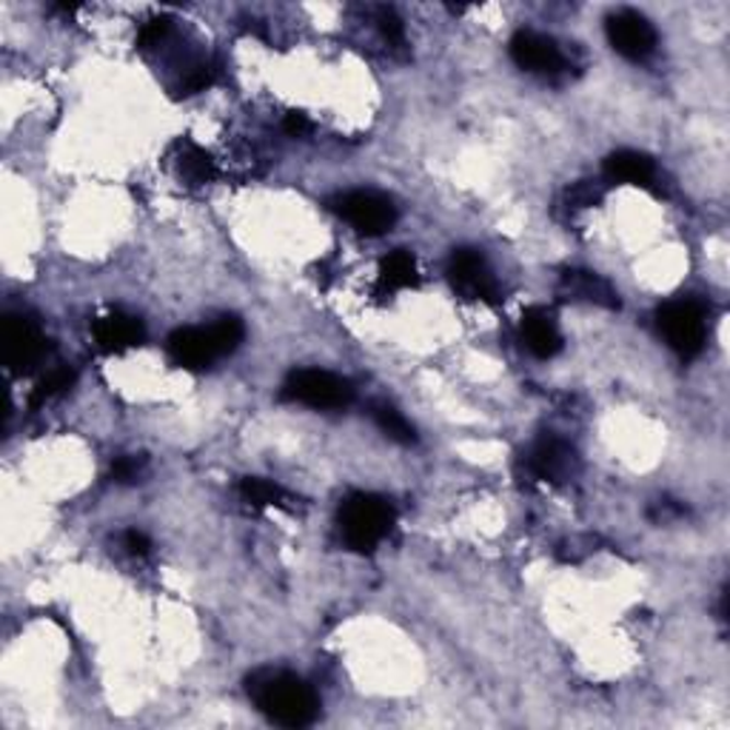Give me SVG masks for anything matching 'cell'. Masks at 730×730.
<instances>
[{"label":"cell","instance_id":"13","mask_svg":"<svg viewBox=\"0 0 730 730\" xmlns=\"http://www.w3.org/2000/svg\"><path fill=\"white\" fill-rule=\"evenodd\" d=\"M520 332H522V343L529 346V351L540 360H551L554 355H559V348H563V334H559L557 323L551 317V311L540 309H529L522 314L520 320Z\"/></svg>","mask_w":730,"mask_h":730},{"label":"cell","instance_id":"23","mask_svg":"<svg viewBox=\"0 0 730 730\" xmlns=\"http://www.w3.org/2000/svg\"><path fill=\"white\" fill-rule=\"evenodd\" d=\"M376 26H380V32H383L385 40H389V46H394V49H403L405 26L394 9H380V12H376Z\"/></svg>","mask_w":730,"mask_h":730},{"label":"cell","instance_id":"17","mask_svg":"<svg viewBox=\"0 0 730 730\" xmlns=\"http://www.w3.org/2000/svg\"><path fill=\"white\" fill-rule=\"evenodd\" d=\"M177 172L192 186H200V183H209L218 174V169H215V160L206 149L186 140V143H181V154H177Z\"/></svg>","mask_w":730,"mask_h":730},{"label":"cell","instance_id":"11","mask_svg":"<svg viewBox=\"0 0 730 730\" xmlns=\"http://www.w3.org/2000/svg\"><path fill=\"white\" fill-rule=\"evenodd\" d=\"M559 300H573V303H591L600 309H619V294L605 277L593 275V271H582V268H571L565 271L557 282Z\"/></svg>","mask_w":730,"mask_h":730},{"label":"cell","instance_id":"12","mask_svg":"<svg viewBox=\"0 0 730 730\" xmlns=\"http://www.w3.org/2000/svg\"><path fill=\"white\" fill-rule=\"evenodd\" d=\"M92 337L101 351H106V355H120V351H129V348L143 343L146 328L138 317L124 314V311H112L106 317L94 320Z\"/></svg>","mask_w":730,"mask_h":730},{"label":"cell","instance_id":"20","mask_svg":"<svg viewBox=\"0 0 730 730\" xmlns=\"http://www.w3.org/2000/svg\"><path fill=\"white\" fill-rule=\"evenodd\" d=\"M206 332H209V340L211 346H215V355L218 357L232 355L234 348L243 343V337H246V328H243L240 317H220L218 323L206 328Z\"/></svg>","mask_w":730,"mask_h":730},{"label":"cell","instance_id":"22","mask_svg":"<svg viewBox=\"0 0 730 730\" xmlns=\"http://www.w3.org/2000/svg\"><path fill=\"white\" fill-rule=\"evenodd\" d=\"M146 471V456H138V454H126V456H117L115 463H112V479H117V483H138L140 477H143Z\"/></svg>","mask_w":730,"mask_h":730},{"label":"cell","instance_id":"3","mask_svg":"<svg viewBox=\"0 0 730 730\" xmlns=\"http://www.w3.org/2000/svg\"><path fill=\"white\" fill-rule=\"evenodd\" d=\"M282 397L291 403L311 405V408H346L355 399V389L348 380L332 374V371L303 369L286 380Z\"/></svg>","mask_w":730,"mask_h":730},{"label":"cell","instance_id":"9","mask_svg":"<svg viewBox=\"0 0 730 730\" xmlns=\"http://www.w3.org/2000/svg\"><path fill=\"white\" fill-rule=\"evenodd\" d=\"M513 63L536 74H557L565 69V55L557 40L540 35V32H517L511 40Z\"/></svg>","mask_w":730,"mask_h":730},{"label":"cell","instance_id":"28","mask_svg":"<svg viewBox=\"0 0 730 730\" xmlns=\"http://www.w3.org/2000/svg\"><path fill=\"white\" fill-rule=\"evenodd\" d=\"M282 129H286L289 138H305L311 131V120L305 115H300V112H291V115H286V120H282Z\"/></svg>","mask_w":730,"mask_h":730},{"label":"cell","instance_id":"2","mask_svg":"<svg viewBox=\"0 0 730 730\" xmlns=\"http://www.w3.org/2000/svg\"><path fill=\"white\" fill-rule=\"evenodd\" d=\"M394 525V508L376 494H351L340 508V529L348 548L371 554Z\"/></svg>","mask_w":730,"mask_h":730},{"label":"cell","instance_id":"18","mask_svg":"<svg viewBox=\"0 0 730 730\" xmlns=\"http://www.w3.org/2000/svg\"><path fill=\"white\" fill-rule=\"evenodd\" d=\"M240 497L243 502L254 508H289L291 497L282 491L280 485L268 483V479L260 477H246L240 479Z\"/></svg>","mask_w":730,"mask_h":730},{"label":"cell","instance_id":"7","mask_svg":"<svg viewBox=\"0 0 730 730\" xmlns=\"http://www.w3.org/2000/svg\"><path fill=\"white\" fill-rule=\"evenodd\" d=\"M449 280L465 300H497V280L485 257L474 248H456L449 260Z\"/></svg>","mask_w":730,"mask_h":730},{"label":"cell","instance_id":"8","mask_svg":"<svg viewBox=\"0 0 730 730\" xmlns=\"http://www.w3.org/2000/svg\"><path fill=\"white\" fill-rule=\"evenodd\" d=\"M607 40L622 58L642 60L657 49V30L648 18L634 9H622L607 18Z\"/></svg>","mask_w":730,"mask_h":730},{"label":"cell","instance_id":"27","mask_svg":"<svg viewBox=\"0 0 730 730\" xmlns=\"http://www.w3.org/2000/svg\"><path fill=\"white\" fill-rule=\"evenodd\" d=\"M124 548L129 551L131 557H146L152 551V540L143 534V531H126L124 534Z\"/></svg>","mask_w":730,"mask_h":730},{"label":"cell","instance_id":"1","mask_svg":"<svg viewBox=\"0 0 730 730\" xmlns=\"http://www.w3.org/2000/svg\"><path fill=\"white\" fill-rule=\"evenodd\" d=\"M248 694L263 714L282 728H305L317 719L320 699L300 676L263 671L248 682Z\"/></svg>","mask_w":730,"mask_h":730},{"label":"cell","instance_id":"29","mask_svg":"<svg viewBox=\"0 0 730 730\" xmlns=\"http://www.w3.org/2000/svg\"><path fill=\"white\" fill-rule=\"evenodd\" d=\"M680 513H682V508L671 506V499H659L657 506L651 508V520L665 522V520H671V517H680Z\"/></svg>","mask_w":730,"mask_h":730},{"label":"cell","instance_id":"26","mask_svg":"<svg viewBox=\"0 0 730 730\" xmlns=\"http://www.w3.org/2000/svg\"><path fill=\"white\" fill-rule=\"evenodd\" d=\"M602 197V188L593 186V183H577V186L568 192V202L571 206H577V209H588V206H593V202H600Z\"/></svg>","mask_w":730,"mask_h":730},{"label":"cell","instance_id":"25","mask_svg":"<svg viewBox=\"0 0 730 730\" xmlns=\"http://www.w3.org/2000/svg\"><path fill=\"white\" fill-rule=\"evenodd\" d=\"M169 30H172V23H169L166 18H152V21H146L138 32V46L140 49H152V46H158L160 40L169 35Z\"/></svg>","mask_w":730,"mask_h":730},{"label":"cell","instance_id":"10","mask_svg":"<svg viewBox=\"0 0 730 730\" xmlns=\"http://www.w3.org/2000/svg\"><path fill=\"white\" fill-rule=\"evenodd\" d=\"M525 468L534 479L543 483H563L577 468V454L568 442L557 440V437H545L529 451L525 456Z\"/></svg>","mask_w":730,"mask_h":730},{"label":"cell","instance_id":"15","mask_svg":"<svg viewBox=\"0 0 730 730\" xmlns=\"http://www.w3.org/2000/svg\"><path fill=\"white\" fill-rule=\"evenodd\" d=\"M605 177L614 183H630V186H651L657 181V166L648 154L622 149L605 160Z\"/></svg>","mask_w":730,"mask_h":730},{"label":"cell","instance_id":"6","mask_svg":"<svg viewBox=\"0 0 730 730\" xmlns=\"http://www.w3.org/2000/svg\"><path fill=\"white\" fill-rule=\"evenodd\" d=\"M46 340L40 328L26 317L3 320V362L12 374H26L44 360Z\"/></svg>","mask_w":730,"mask_h":730},{"label":"cell","instance_id":"21","mask_svg":"<svg viewBox=\"0 0 730 730\" xmlns=\"http://www.w3.org/2000/svg\"><path fill=\"white\" fill-rule=\"evenodd\" d=\"M72 383H74V371H69V369L49 371V374H46L40 383H37L35 394H32V405H44L46 399L60 397L63 391L72 389Z\"/></svg>","mask_w":730,"mask_h":730},{"label":"cell","instance_id":"5","mask_svg":"<svg viewBox=\"0 0 730 730\" xmlns=\"http://www.w3.org/2000/svg\"><path fill=\"white\" fill-rule=\"evenodd\" d=\"M337 211L366 237H380L397 223V209L376 192H348L337 200Z\"/></svg>","mask_w":730,"mask_h":730},{"label":"cell","instance_id":"16","mask_svg":"<svg viewBox=\"0 0 730 730\" xmlns=\"http://www.w3.org/2000/svg\"><path fill=\"white\" fill-rule=\"evenodd\" d=\"M408 286H417V260H414L412 252L397 248L380 266V291L391 294V291L408 289Z\"/></svg>","mask_w":730,"mask_h":730},{"label":"cell","instance_id":"4","mask_svg":"<svg viewBox=\"0 0 730 730\" xmlns=\"http://www.w3.org/2000/svg\"><path fill=\"white\" fill-rule=\"evenodd\" d=\"M657 326L668 346L682 357L691 360L705 348V311L691 300L665 303L657 311Z\"/></svg>","mask_w":730,"mask_h":730},{"label":"cell","instance_id":"14","mask_svg":"<svg viewBox=\"0 0 730 730\" xmlns=\"http://www.w3.org/2000/svg\"><path fill=\"white\" fill-rule=\"evenodd\" d=\"M169 357L181 369H206L211 360H218L206 328H177L169 337Z\"/></svg>","mask_w":730,"mask_h":730},{"label":"cell","instance_id":"24","mask_svg":"<svg viewBox=\"0 0 730 730\" xmlns=\"http://www.w3.org/2000/svg\"><path fill=\"white\" fill-rule=\"evenodd\" d=\"M215 80H218V66L200 63L186 74V80L181 83V92L183 94H197V92H202V89H209Z\"/></svg>","mask_w":730,"mask_h":730},{"label":"cell","instance_id":"19","mask_svg":"<svg viewBox=\"0 0 730 730\" xmlns=\"http://www.w3.org/2000/svg\"><path fill=\"white\" fill-rule=\"evenodd\" d=\"M371 417H374V422L380 426V431H383L385 437H391L394 442L412 445V442L417 440V434H414V426L405 420L403 414H399L394 405L374 403L371 405Z\"/></svg>","mask_w":730,"mask_h":730}]
</instances>
